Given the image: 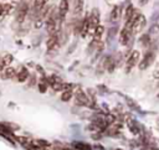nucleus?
<instances>
[{
	"instance_id": "nucleus-6",
	"label": "nucleus",
	"mask_w": 159,
	"mask_h": 150,
	"mask_svg": "<svg viewBox=\"0 0 159 150\" xmlns=\"http://www.w3.org/2000/svg\"><path fill=\"white\" fill-rule=\"evenodd\" d=\"M75 103L77 105H81V107H84V105H88L89 104V98L87 97V94L78 89L76 93H75Z\"/></svg>"
},
{
	"instance_id": "nucleus-5",
	"label": "nucleus",
	"mask_w": 159,
	"mask_h": 150,
	"mask_svg": "<svg viewBox=\"0 0 159 150\" xmlns=\"http://www.w3.org/2000/svg\"><path fill=\"white\" fill-rule=\"evenodd\" d=\"M133 38V33H132V29L124 26L119 33V43L123 46H127L128 42H130V40Z\"/></svg>"
},
{
	"instance_id": "nucleus-26",
	"label": "nucleus",
	"mask_w": 159,
	"mask_h": 150,
	"mask_svg": "<svg viewBox=\"0 0 159 150\" xmlns=\"http://www.w3.org/2000/svg\"><path fill=\"white\" fill-rule=\"evenodd\" d=\"M29 78H30V82H29V86H32V84H35V82H36V77H35V76H30Z\"/></svg>"
},
{
	"instance_id": "nucleus-11",
	"label": "nucleus",
	"mask_w": 159,
	"mask_h": 150,
	"mask_svg": "<svg viewBox=\"0 0 159 150\" xmlns=\"http://www.w3.org/2000/svg\"><path fill=\"white\" fill-rule=\"evenodd\" d=\"M111 60H112V57H111V56H103V57L101 58L99 63H98V69H97V71L101 73V72H103L104 69H107V68H108V66H109Z\"/></svg>"
},
{
	"instance_id": "nucleus-28",
	"label": "nucleus",
	"mask_w": 159,
	"mask_h": 150,
	"mask_svg": "<svg viewBox=\"0 0 159 150\" xmlns=\"http://www.w3.org/2000/svg\"><path fill=\"white\" fill-rule=\"evenodd\" d=\"M2 11H4V5L0 4V16H2Z\"/></svg>"
},
{
	"instance_id": "nucleus-18",
	"label": "nucleus",
	"mask_w": 159,
	"mask_h": 150,
	"mask_svg": "<svg viewBox=\"0 0 159 150\" xmlns=\"http://www.w3.org/2000/svg\"><path fill=\"white\" fill-rule=\"evenodd\" d=\"M12 62V55H10V53H6V55H4L2 56V58H1V64H2V67H10V63Z\"/></svg>"
},
{
	"instance_id": "nucleus-2",
	"label": "nucleus",
	"mask_w": 159,
	"mask_h": 150,
	"mask_svg": "<svg viewBox=\"0 0 159 150\" xmlns=\"http://www.w3.org/2000/svg\"><path fill=\"white\" fill-rule=\"evenodd\" d=\"M29 10H30V6L27 5V2H20L17 10H16V14H15V21L17 25H22L25 22V19L26 16L29 15Z\"/></svg>"
},
{
	"instance_id": "nucleus-19",
	"label": "nucleus",
	"mask_w": 159,
	"mask_h": 150,
	"mask_svg": "<svg viewBox=\"0 0 159 150\" xmlns=\"http://www.w3.org/2000/svg\"><path fill=\"white\" fill-rule=\"evenodd\" d=\"M113 61H114L116 67H120V66L123 64V61H124L123 53H122V52H117V53H116V56L113 57Z\"/></svg>"
},
{
	"instance_id": "nucleus-22",
	"label": "nucleus",
	"mask_w": 159,
	"mask_h": 150,
	"mask_svg": "<svg viewBox=\"0 0 159 150\" xmlns=\"http://www.w3.org/2000/svg\"><path fill=\"white\" fill-rule=\"evenodd\" d=\"M149 35H150V37L154 35V36H158L159 35V22H157V24H154L152 27H150V30H149V32H148Z\"/></svg>"
},
{
	"instance_id": "nucleus-15",
	"label": "nucleus",
	"mask_w": 159,
	"mask_h": 150,
	"mask_svg": "<svg viewBox=\"0 0 159 150\" xmlns=\"http://www.w3.org/2000/svg\"><path fill=\"white\" fill-rule=\"evenodd\" d=\"M139 42H140V45L143 46V47H149L150 46V43L153 42L152 41V37H150V35L149 33H144V35H142L140 36V38H139Z\"/></svg>"
},
{
	"instance_id": "nucleus-7",
	"label": "nucleus",
	"mask_w": 159,
	"mask_h": 150,
	"mask_svg": "<svg viewBox=\"0 0 159 150\" xmlns=\"http://www.w3.org/2000/svg\"><path fill=\"white\" fill-rule=\"evenodd\" d=\"M58 16H60V21L63 22L65 21V17L70 10V2L68 0H60V4H58Z\"/></svg>"
},
{
	"instance_id": "nucleus-14",
	"label": "nucleus",
	"mask_w": 159,
	"mask_h": 150,
	"mask_svg": "<svg viewBox=\"0 0 159 150\" xmlns=\"http://www.w3.org/2000/svg\"><path fill=\"white\" fill-rule=\"evenodd\" d=\"M119 16H120V6L119 5H116V6H113V9L111 11V16H109L111 22H117L118 19H119Z\"/></svg>"
},
{
	"instance_id": "nucleus-32",
	"label": "nucleus",
	"mask_w": 159,
	"mask_h": 150,
	"mask_svg": "<svg viewBox=\"0 0 159 150\" xmlns=\"http://www.w3.org/2000/svg\"><path fill=\"white\" fill-rule=\"evenodd\" d=\"M31 1H32V0H31Z\"/></svg>"
},
{
	"instance_id": "nucleus-29",
	"label": "nucleus",
	"mask_w": 159,
	"mask_h": 150,
	"mask_svg": "<svg viewBox=\"0 0 159 150\" xmlns=\"http://www.w3.org/2000/svg\"><path fill=\"white\" fill-rule=\"evenodd\" d=\"M2 68H4V67H2V64H1V63H0V73H1V72H2Z\"/></svg>"
},
{
	"instance_id": "nucleus-13",
	"label": "nucleus",
	"mask_w": 159,
	"mask_h": 150,
	"mask_svg": "<svg viewBox=\"0 0 159 150\" xmlns=\"http://www.w3.org/2000/svg\"><path fill=\"white\" fill-rule=\"evenodd\" d=\"M15 68H12V67H6V68H4L2 69V72L0 73V76H1V78L2 79H10V78H12L14 76H15Z\"/></svg>"
},
{
	"instance_id": "nucleus-33",
	"label": "nucleus",
	"mask_w": 159,
	"mask_h": 150,
	"mask_svg": "<svg viewBox=\"0 0 159 150\" xmlns=\"http://www.w3.org/2000/svg\"><path fill=\"white\" fill-rule=\"evenodd\" d=\"M158 22H159V21H158Z\"/></svg>"
},
{
	"instance_id": "nucleus-25",
	"label": "nucleus",
	"mask_w": 159,
	"mask_h": 150,
	"mask_svg": "<svg viewBox=\"0 0 159 150\" xmlns=\"http://www.w3.org/2000/svg\"><path fill=\"white\" fill-rule=\"evenodd\" d=\"M116 32H117V26H114V27L109 29V32H108V40H111V38L116 35Z\"/></svg>"
},
{
	"instance_id": "nucleus-24",
	"label": "nucleus",
	"mask_w": 159,
	"mask_h": 150,
	"mask_svg": "<svg viewBox=\"0 0 159 150\" xmlns=\"http://www.w3.org/2000/svg\"><path fill=\"white\" fill-rule=\"evenodd\" d=\"M39 89H40L41 93H45V92H46V89H47V84H46L45 79H42V81L39 83Z\"/></svg>"
},
{
	"instance_id": "nucleus-4",
	"label": "nucleus",
	"mask_w": 159,
	"mask_h": 150,
	"mask_svg": "<svg viewBox=\"0 0 159 150\" xmlns=\"http://www.w3.org/2000/svg\"><path fill=\"white\" fill-rule=\"evenodd\" d=\"M139 58H140V53H139V51L133 50V51L130 52V55L128 56L127 61H125V72H127V73L130 72L132 68H134V66L139 63Z\"/></svg>"
},
{
	"instance_id": "nucleus-8",
	"label": "nucleus",
	"mask_w": 159,
	"mask_h": 150,
	"mask_svg": "<svg viewBox=\"0 0 159 150\" xmlns=\"http://www.w3.org/2000/svg\"><path fill=\"white\" fill-rule=\"evenodd\" d=\"M99 10L97 7H94L92 10V12L89 14V24H91V32L96 30V27L99 25Z\"/></svg>"
},
{
	"instance_id": "nucleus-17",
	"label": "nucleus",
	"mask_w": 159,
	"mask_h": 150,
	"mask_svg": "<svg viewBox=\"0 0 159 150\" xmlns=\"http://www.w3.org/2000/svg\"><path fill=\"white\" fill-rule=\"evenodd\" d=\"M103 33H104V27H103L102 25H98V26L96 27L94 32H93V40L101 41V37L103 36Z\"/></svg>"
},
{
	"instance_id": "nucleus-30",
	"label": "nucleus",
	"mask_w": 159,
	"mask_h": 150,
	"mask_svg": "<svg viewBox=\"0 0 159 150\" xmlns=\"http://www.w3.org/2000/svg\"><path fill=\"white\" fill-rule=\"evenodd\" d=\"M117 150H122V149H117Z\"/></svg>"
},
{
	"instance_id": "nucleus-20",
	"label": "nucleus",
	"mask_w": 159,
	"mask_h": 150,
	"mask_svg": "<svg viewBox=\"0 0 159 150\" xmlns=\"http://www.w3.org/2000/svg\"><path fill=\"white\" fill-rule=\"evenodd\" d=\"M73 149H78V150H91V146H89L88 144L76 141V143H73Z\"/></svg>"
},
{
	"instance_id": "nucleus-27",
	"label": "nucleus",
	"mask_w": 159,
	"mask_h": 150,
	"mask_svg": "<svg viewBox=\"0 0 159 150\" xmlns=\"http://www.w3.org/2000/svg\"><path fill=\"white\" fill-rule=\"evenodd\" d=\"M148 1H149V0H138V2H139V5H140V6L147 5V4H148Z\"/></svg>"
},
{
	"instance_id": "nucleus-1",
	"label": "nucleus",
	"mask_w": 159,
	"mask_h": 150,
	"mask_svg": "<svg viewBox=\"0 0 159 150\" xmlns=\"http://www.w3.org/2000/svg\"><path fill=\"white\" fill-rule=\"evenodd\" d=\"M147 25V17L140 14L139 10H134V14H133V24H132V33L133 36L140 33L144 27Z\"/></svg>"
},
{
	"instance_id": "nucleus-12",
	"label": "nucleus",
	"mask_w": 159,
	"mask_h": 150,
	"mask_svg": "<svg viewBox=\"0 0 159 150\" xmlns=\"http://www.w3.org/2000/svg\"><path fill=\"white\" fill-rule=\"evenodd\" d=\"M29 77H30V73H29V71H27L26 68H21V69L16 73V79H17V82H20V83L26 82V81L29 79Z\"/></svg>"
},
{
	"instance_id": "nucleus-10",
	"label": "nucleus",
	"mask_w": 159,
	"mask_h": 150,
	"mask_svg": "<svg viewBox=\"0 0 159 150\" xmlns=\"http://www.w3.org/2000/svg\"><path fill=\"white\" fill-rule=\"evenodd\" d=\"M60 46V40H58V33L57 35H53V36H50L47 42H46V47L47 50H55L56 47Z\"/></svg>"
},
{
	"instance_id": "nucleus-9",
	"label": "nucleus",
	"mask_w": 159,
	"mask_h": 150,
	"mask_svg": "<svg viewBox=\"0 0 159 150\" xmlns=\"http://www.w3.org/2000/svg\"><path fill=\"white\" fill-rule=\"evenodd\" d=\"M84 10V0H76L73 2V16L80 17Z\"/></svg>"
},
{
	"instance_id": "nucleus-3",
	"label": "nucleus",
	"mask_w": 159,
	"mask_h": 150,
	"mask_svg": "<svg viewBox=\"0 0 159 150\" xmlns=\"http://www.w3.org/2000/svg\"><path fill=\"white\" fill-rule=\"evenodd\" d=\"M154 60H155V51H154V50H148V51L145 52L144 57L142 58V61H139V63H138L139 69H140V71L147 69V68L154 62Z\"/></svg>"
},
{
	"instance_id": "nucleus-23",
	"label": "nucleus",
	"mask_w": 159,
	"mask_h": 150,
	"mask_svg": "<svg viewBox=\"0 0 159 150\" xmlns=\"http://www.w3.org/2000/svg\"><path fill=\"white\" fill-rule=\"evenodd\" d=\"M11 10H12V5H11V4H5V5H4V11H2V15H4V16L9 15Z\"/></svg>"
},
{
	"instance_id": "nucleus-16",
	"label": "nucleus",
	"mask_w": 159,
	"mask_h": 150,
	"mask_svg": "<svg viewBox=\"0 0 159 150\" xmlns=\"http://www.w3.org/2000/svg\"><path fill=\"white\" fill-rule=\"evenodd\" d=\"M134 10H135V9L133 7V5H128V6L125 7V10H124V21H125V22L133 19Z\"/></svg>"
},
{
	"instance_id": "nucleus-21",
	"label": "nucleus",
	"mask_w": 159,
	"mask_h": 150,
	"mask_svg": "<svg viewBox=\"0 0 159 150\" xmlns=\"http://www.w3.org/2000/svg\"><path fill=\"white\" fill-rule=\"evenodd\" d=\"M72 95H73L72 90H63V93L61 94V100L62 102H68L72 98Z\"/></svg>"
},
{
	"instance_id": "nucleus-31",
	"label": "nucleus",
	"mask_w": 159,
	"mask_h": 150,
	"mask_svg": "<svg viewBox=\"0 0 159 150\" xmlns=\"http://www.w3.org/2000/svg\"><path fill=\"white\" fill-rule=\"evenodd\" d=\"M75 1H76V0H73V2H75Z\"/></svg>"
}]
</instances>
